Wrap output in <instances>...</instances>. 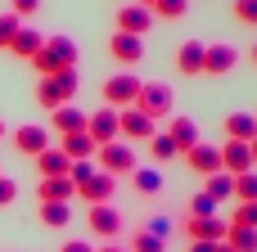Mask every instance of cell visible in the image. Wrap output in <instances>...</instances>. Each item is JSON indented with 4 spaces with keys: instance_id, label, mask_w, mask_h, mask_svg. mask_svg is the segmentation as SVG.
<instances>
[{
    "instance_id": "6da1fadb",
    "label": "cell",
    "mask_w": 257,
    "mask_h": 252,
    "mask_svg": "<svg viewBox=\"0 0 257 252\" xmlns=\"http://www.w3.org/2000/svg\"><path fill=\"white\" fill-rule=\"evenodd\" d=\"M27 63H32L36 77H54V72H63V68H77V45H72V36H45V45H41Z\"/></svg>"
},
{
    "instance_id": "7a4b0ae2",
    "label": "cell",
    "mask_w": 257,
    "mask_h": 252,
    "mask_svg": "<svg viewBox=\"0 0 257 252\" xmlns=\"http://www.w3.org/2000/svg\"><path fill=\"white\" fill-rule=\"evenodd\" d=\"M77 86H81L77 68H63V72H54V77H36V104L54 113V108H63V104L77 99Z\"/></svg>"
},
{
    "instance_id": "3957f363",
    "label": "cell",
    "mask_w": 257,
    "mask_h": 252,
    "mask_svg": "<svg viewBox=\"0 0 257 252\" xmlns=\"http://www.w3.org/2000/svg\"><path fill=\"white\" fill-rule=\"evenodd\" d=\"M131 108H140L145 117H167L172 113V86L167 81H140V95H136V104Z\"/></svg>"
},
{
    "instance_id": "277c9868",
    "label": "cell",
    "mask_w": 257,
    "mask_h": 252,
    "mask_svg": "<svg viewBox=\"0 0 257 252\" xmlns=\"http://www.w3.org/2000/svg\"><path fill=\"white\" fill-rule=\"evenodd\" d=\"M95 158H99V171H108L113 180H117V176H131V171L140 167V162H136V149H131V144H122V140L99 144V153H95Z\"/></svg>"
},
{
    "instance_id": "5b68a950",
    "label": "cell",
    "mask_w": 257,
    "mask_h": 252,
    "mask_svg": "<svg viewBox=\"0 0 257 252\" xmlns=\"http://www.w3.org/2000/svg\"><path fill=\"white\" fill-rule=\"evenodd\" d=\"M136 95H140V77H136V72H113V77L104 81V104H108V108H131Z\"/></svg>"
},
{
    "instance_id": "8992f818",
    "label": "cell",
    "mask_w": 257,
    "mask_h": 252,
    "mask_svg": "<svg viewBox=\"0 0 257 252\" xmlns=\"http://www.w3.org/2000/svg\"><path fill=\"white\" fill-rule=\"evenodd\" d=\"M226 230H230L226 216H190V221L181 225V234H185L190 243H221Z\"/></svg>"
},
{
    "instance_id": "52a82bcc",
    "label": "cell",
    "mask_w": 257,
    "mask_h": 252,
    "mask_svg": "<svg viewBox=\"0 0 257 252\" xmlns=\"http://www.w3.org/2000/svg\"><path fill=\"white\" fill-rule=\"evenodd\" d=\"M117 122H122V140H131V144H149L158 135V122L145 117L140 108H117Z\"/></svg>"
},
{
    "instance_id": "ba28073f",
    "label": "cell",
    "mask_w": 257,
    "mask_h": 252,
    "mask_svg": "<svg viewBox=\"0 0 257 252\" xmlns=\"http://www.w3.org/2000/svg\"><path fill=\"white\" fill-rule=\"evenodd\" d=\"M86 225H90V234H99L104 243H113V239L122 234V212H117L113 203H95V207L86 212Z\"/></svg>"
},
{
    "instance_id": "9c48e42d",
    "label": "cell",
    "mask_w": 257,
    "mask_h": 252,
    "mask_svg": "<svg viewBox=\"0 0 257 252\" xmlns=\"http://www.w3.org/2000/svg\"><path fill=\"white\" fill-rule=\"evenodd\" d=\"M113 189H117V180H113L108 171H90L86 180H77V198H81L86 207H95V203H113Z\"/></svg>"
},
{
    "instance_id": "30bf717a",
    "label": "cell",
    "mask_w": 257,
    "mask_h": 252,
    "mask_svg": "<svg viewBox=\"0 0 257 252\" xmlns=\"http://www.w3.org/2000/svg\"><path fill=\"white\" fill-rule=\"evenodd\" d=\"M108 59L122 63V68H136L145 59V36H126V32H113L108 36Z\"/></svg>"
},
{
    "instance_id": "8fae6325",
    "label": "cell",
    "mask_w": 257,
    "mask_h": 252,
    "mask_svg": "<svg viewBox=\"0 0 257 252\" xmlns=\"http://www.w3.org/2000/svg\"><path fill=\"white\" fill-rule=\"evenodd\" d=\"M239 68L235 45H203V77H230Z\"/></svg>"
},
{
    "instance_id": "7c38bea8",
    "label": "cell",
    "mask_w": 257,
    "mask_h": 252,
    "mask_svg": "<svg viewBox=\"0 0 257 252\" xmlns=\"http://www.w3.org/2000/svg\"><path fill=\"white\" fill-rule=\"evenodd\" d=\"M86 135H90L95 144H113V140H122L117 108H99V113H90V117H86Z\"/></svg>"
},
{
    "instance_id": "4fadbf2b",
    "label": "cell",
    "mask_w": 257,
    "mask_h": 252,
    "mask_svg": "<svg viewBox=\"0 0 257 252\" xmlns=\"http://www.w3.org/2000/svg\"><path fill=\"white\" fill-rule=\"evenodd\" d=\"M9 140H14V149H18L23 158H36L41 149H50V131H45V126H36V122L14 126V131H9Z\"/></svg>"
},
{
    "instance_id": "5bb4252c",
    "label": "cell",
    "mask_w": 257,
    "mask_h": 252,
    "mask_svg": "<svg viewBox=\"0 0 257 252\" xmlns=\"http://www.w3.org/2000/svg\"><path fill=\"white\" fill-rule=\"evenodd\" d=\"M149 27H154V9H145V5H122V9H117V32H126V36H149Z\"/></svg>"
},
{
    "instance_id": "9a60e30c",
    "label": "cell",
    "mask_w": 257,
    "mask_h": 252,
    "mask_svg": "<svg viewBox=\"0 0 257 252\" xmlns=\"http://www.w3.org/2000/svg\"><path fill=\"white\" fill-rule=\"evenodd\" d=\"M77 198V185L68 176H41L36 180V203H72Z\"/></svg>"
},
{
    "instance_id": "2e32d148",
    "label": "cell",
    "mask_w": 257,
    "mask_h": 252,
    "mask_svg": "<svg viewBox=\"0 0 257 252\" xmlns=\"http://www.w3.org/2000/svg\"><path fill=\"white\" fill-rule=\"evenodd\" d=\"M185 167L194 176H212V171H221V149L217 144H194V149H185Z\"/></svg>"
},
{
    "instance_id": "e0dca14e",
    "label": "cell",
    "mask_w": 257,
    "mask_h": 252,
    "mask_svg": "<svg viewBox=\"0 0 257 252\" xmlns=\"http://www.w3.org/2000/svg\"><path fill=\"white\" fill-rule=\"evenodd\" d=\"M221 171H230V176L257 171V167H253V153H248V144H239V140H226V144H221Z\"/></svg>"
},
{
    "instance_id": "ac0fdd59",
    "label": "cell",
    "mask_w": 257,
    "mask_h": 252,
    "mask_svg": "<svg viewBox=\"0 0 257 252\" xmlns=\"http://www.w3.org/2000/svg\"><path fill=\"white\" fill-rule=\"evenodd\" d=\"M176 72L181 77H203V41H185L176 50Z\"/></svg>"
},
{
    "instance_id": "d6986e66",
    "label": "cell",
    "mask_w": 257,
    "mask_h": 252,
    "mask_svg": "<svg viewBox=\"0 0 257 252\" xmlns=\"http://www.w3.org/2000/svg\"><path fill=\"white\" fill-rule=\"evenodd\" d=\"M50 126L59 131V140H63V135H77V131H86V113L72 108V104H63V108L50 113Z\"/></svg>"
},
{
    "instance_id": "ffe728a7",
    "label": "cell",
    "mask_w": 257,
    "mask_h": 252,
    "mask_svg": "<svg viewBox=\"0 0 257 252\" xmlns=\"http://www.w3.org/2000/svg\"><path fill=\"white\" fill-rule=\"evenodd\" d=\"M36 171H41V176H68V171H72V158H68L59 144H50V149L36 153Z\"/></svg>"
},
{
    "instance_id": "44dd1931",
    "label": "cell",
    "mask_w": 257,
    "mask_h": 252,
    "mask_svg": "<svg viewBox=\"0 0 257 252\" xmlns=\"http://www.w3.org/2000/svg\"><path fill=\"white\" fill-rule=\"evenodd\" d=\"M41 45H45V36H41L36 27H18V32H14V41H9V54H14V59H32Z\"/></svg>"
},
{
    "instance_id": "7402d4cb",
    "label": "cell",
    "mask_w": 257,
    "mask_h": 252,
    "mask_svg": "<svg viewBox=\"0 0 257 252\" xmlns=\"http://www.w3.org/2000/svg\"><path fill=\"white\" fill-rule=\"evenodd\" d=\"M59 149H63L72 162H86V158H95V153H99V144H95L86 131H77V135H63V140H59Z\"/></svg>"
},
{
    "instance_id": "603a6c76",
    "label": "cell",
    "mask_w": 257,
    "mask_h": 252,
    "mask_svg": "<svg viewBox=\"0 0 257 252\" xmlns=\"http://www.w3.org/2000/svg\"><path fill=\"white\" fill-rule=\"evenodd\" d=\"M167 140L185 153V149H194L199 144V126L190 122V117H172V126H167Z\"/></svg>"
},
{
    "instance_id": "cb8c5ba5",
    "label": "cell",
    "mask_w": 257,
    "mask_h": 252,
    "mask_svg": "<svg viewBox=\"0 0 257 252\" xmlns=\"http://www.w3.org/2000/svg\"><path fill=\"white\" fill-rule=\"evenodd\" d=\"M203 194H208L217 207H221V203H230V198H235V176H230V171H212V176H208V185H203Z\"/></svg>"
},
{
    "instance_id": "d4e9b609",
    "label": "cell",
    "mask_w": 257,
    "mask_h": 252,
    "mask_svg": "<svg viewBox=\"0 0 257 252\" xmlns=\"http://www.w3.org/2000/svg\"><path fill=\"white\" fill-rule=\"evenodd\" d=\"M253 135H257V117H253V113H230V117H226V140L248 144Z\"/></svg>"
},
{
    "instance_id": "484cf974",
    "label": "cell",
    "mask_w": 257,
    "mask_h": 252,
    "mask_svg": "<svg viewBox=\"0 0 257 252\" xmlns=\"http://www.w3.org/2000/svg\"><path fill=\"white\" fill-rule=\"evenodd\" d=\"M131 180H136V189H140V194H149V198H154V194H163V171H158V167H136V171H131Z\"/></svg>"
},
{
    "instance_id": "4316f807",
    "label": "cell",
    "mask_w": 257,
    "mask_h": 252,
    "mask_svg": "<svg viewBox=\"0 0 257 252\" xmlns=\"http://www.w3.org/2000/svg\"><path fill=\"white\" fill-rule=\"evenodd\" d=\"M68 221H72V203H41V225L63 230Z\"/></svg>"
},
{
    "instance_id": "83f0119b",
    "label": "cell",
    "mask_w": 257,
    "mask_h": 252,
    "mask_svg": "<svg viewBox=\"0 0 257 252\" xmlns=\"http://www.w3.org/2000/svg\"><path fill=\"white\" fill-rule=\"evenodd\" d=\"M226 243L235 252H257V230H248V225H230L226 230Z\"/></svg>"
},
{
    "instance_id": "f1b7e54d",
    "label": "cell",
    "mask_w": 257,
    "mask_h": 252,
    "mask_svg": "<svg viewBox=\"0 0 257 252\" xmlns=\"http://www.w3.org/2000/svg\"><path fill=\"white\" fill-rule=\"evenodd\" d=\"M235 203H257V171L235 176Z\"/></svg>"
},
{
    "instance_id": "f546056e",
    "label": "cell",
    "mask_w": 257,
    "mask_h": 252,
    "mask_svg": "<svg viewBox=\"0 0 257 252\" xmlns=\"http://www.w3.org/2000/svg\"><path fill=\"white\" fill-rule=\"evenodd\" d=\"M126 252H163V239H158V234H149V230H136V234H131V243H126Z\"/></svg>"
},
{
    "instance_id": "4dcf8cb0",
    "label": "cell",
    "mask_w": 257,
    "mask_h": 252,
    "mask_svg": "<svg viewBox=\"0 0 257 252\" xmlns=\"http://www.w3.org/2000/svg\"><path fill=\"white\" fill-rule=\"evenodd\" d=\"M149 153H154V158H158V162H172V158H176V153H181V149H176V144H172V140H167V131H158V135H154V140H149Z\"/></svg>"
},
{
    "instance_id": "1f68e13d",
    "label": "cell",
    "mask_w": 257,
    "mask_h": 252,
    "mask_svg": "<svg viewBox=\"0 0 257 252\" xmlns=\"http://www.w3.org/2000/svg\"><path fill=\"white\" fill-rule=\"evenodd\" d=\"M190 0H154V18H185Z\"/></svg>"
},
{
    "instance_id": "d6a6232c",
    "label": "cell",
    "mask_w": 257,
    "mask_h": 252,
    "mask_svg": "<svg viewBox=\"0 0 257 252\" xmlns=\"http://www.w3.org/2000/svg\"><path fill=\"white\" fill-rule=\"evenodd\" d=\"M230 225H248V230H257V203H239V207L230 212Z\"/></svg>"
},
{
    "instance_id": "836d02e7",
    "label": "cell",
    "mask_w": 257,
    "mask_h": 252,
    "mask_svg": "<svg viewBox=\"0 0 257 252\" xmlns=\"http://www.w3.org/2000/svg\"><path fill=\"white\" fill-rule=\"evenodd\" d=\"M23 27V18L18 14H0V50H9V41H14V32Z\"/></svg>"
},
{
    "instance_id": "e575fe53",
    "label": "cell",
    "mask_w": 257,
    "mask_h": 252,
    "mask_svg": "<svg viewBox=\"0 0 257 252\" xmlns=\"http://www.w3.org/2000/svg\"><path fill=\"white\" fill-rule=\"evenodd\" d=\"M235 18L244 27H257V0H235Z\"/></svg>"
},
{
    "instance_id": "d590c367",
    "label": "cell",
    "mask_w": 257,
    "mask_h": 252,
    "mask_svg": "<svg viewBox=\"0 0 257 252\" xmlns=\"http://www.w3.org/2000/svg\"><path fill=\"white\" fill-rule=\"evenodd\" d=\"M190 216H217V203H212L208 194H194V198H190Z\"/></svg>"
},
{
    "instance_id": "8d00e7d4",
    "label": "cell",
    "mask_w": 257,
    "mask_h": 252,
    "mask_svg": "<svg viewBox=\"0 0 257 252\" xmlns=\"http://www.w3.org/2000/svg\"><path fill=\"white\" fill-rule=\"evenodd\" d=\"M14 198H18V185H14V180H9V176L0 171V207H9Z\"/></svg>"
},
{
    "instance_id": "74e56055",
    "label": "cell",
    "mask_w": 257,
    "mask_h": 252,
    "mask_svg": "<svg viewBox=\"0 0 257 252\" xmlns=\"http://www.w3.org/2000/svg\"><path fill=\"white\" fill-rule=\"evenodd\" d=\"M41 9V0H14V14L18 18H27V14H36Z\"/></svg>"
},
{
    "instance_id": "f35d334b",
    "label": "cell",
    "mask_w": 257,
    "mask_h": 252,
    "mask_svg": "<svg viewBox=\"0 0 257 252\" xmlns=\"http://www.w3.org/2000/svg\"><path fill=\"white\" fill-rule=\"evenodd\" d=\"M190 252H235V248L221 239V243H190Z\"/></svg>"
},
{
    "instance_id": "ab89813d",
    "label": "cell",
    "mask_w": 257,
    "mask_h": 252,
    "mask_svg": "<svg viewBox=\"0 0 257 252\" xmlns=\"http://www.w3.org/2000/svg\"><path fill=\"white\" fill-rule=\"evenodd\" d=\"M59 252H95V248H90L86 239H68V243H63V248H59Z\"/></svg>"
},
{
    "instance_id": "60d3db41",
    "label": "cell",
    "mask_w": 257,
    "mask_h": 252,
    "mask_svg": "<svg viewBox=\"0 0 257 252\" xmlns=\"http://www.w3.org/2000/svg\"><path fill=\"white\" fill-rule=\"evenodd\" d=\"M149 234H158V239H163V234H167V221H163V216H154V221H149Z\"/></svg>"
},
{
    "instance_id": "b9f144b4",
    "label": "cell",
    "mask_w": 257,
    "mask_h": 252,
    "mask_svg": "<svg viewBox=\"0 0 257 252\" xmlns=\"http://www.w3.org/2000/svg\"><path fill=\"white\" fill-rule=\"evenodd\" d=\"M95 252H126L122 243H104V248H95Z\"/></svg>"
},
{
    "instance_id": "7bdbcfd3",
    "label": "cell",
    "mask_w": 257,
    "mask_h": 252,
    "mask_svg": "<svg viewBox=\"0 0 257 252\" xmlns=\"http://www.w3.org/2000/svg\"><path fill=\"white\" fill-rule=\"evenodd\" d=\"M248 153H253V167H257V135L248 140Z\"/></svg>"
},
{
    "instance_id": "ee69618b",
    "label": "cell",
    "mask_w": 257,
    "mask_h": 252,
    "mask_svg": "<svg viewBox=\"0 0 257 252\" xmlns=\"http://www.w3.org/2000/svg\"><path fill=\"white\" fill-rule=\"evenodd\" d=\"M136 5H145V9H154V0H136Z\"/></svg>"
},
{
    "instance_id": "f6af8a7d",
    "label": "cell",
    "mask_w": 257,
    "mask_h": 252,
    "mask_svg": "<svg viewBox=\"0 0 257 252\" xmlns=\"http://www.w3.org/2000/svg\"><path fill=\"white\" fill-rule=\"evenodd\" d=\"M5 135H9V126H5V122H0V140H5Z\"/></svg>"
},
{
    "instance_id": "bcb514c9",
    "label": "cell",
    "mask_w": 257,
    "mask_h": 252,
    "mask_svg": "<svg viewBox=\"0 0 257 252\" xmlns=\"http://www.w3.org/2000/svg\"><path fill=\"white\" fill-rule=\"evenodd\" d=\"M253 68H257V45H253Z\"/></svg>"
},
{
    "instance_id": "7dc6e473",
    "label": "cell",
    "mask_w": 257,
    "mask_h": 252,
    "mask_svg": "<svg viewBox=\"0 0 257 252\" xmlns=\"http://www.w3.org/2000/svg\"><path fill=\"white\" fill-rule=\"evenodd\" d=\"M253 117H257V113H253Z\"/></svg>"
}]
</instances>
